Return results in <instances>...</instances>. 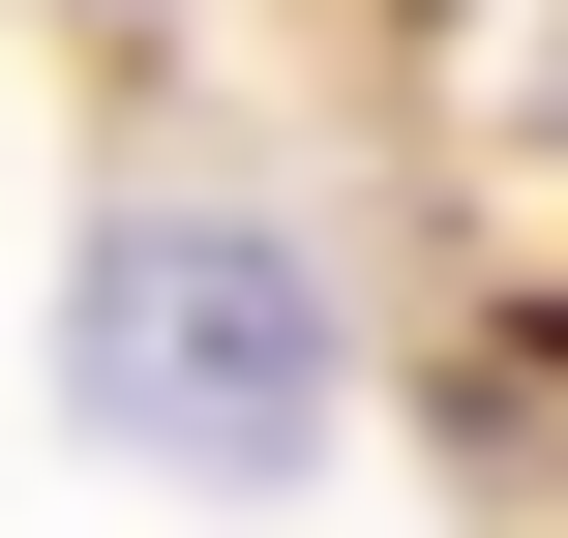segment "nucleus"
<instances>
[{
  "label": "nucleus",
  "mask_w": 568,
  "mask_h": 538,
  "mask_svg": "<svg viewBox=\"0 0 568 538\" xmlns=\"http://www.w3.org/2000/svg\"><path fill=\"white\" fill-rule=\"evenodd\" d=\"M60 389L150 449V479H300L329 449V270L270 210H120L90 300H60Z\"/></svg>",
  "instance_id": "nucleus-1"
}]
</instances>
